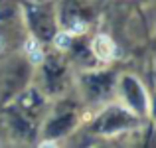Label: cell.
I'll return each mask as SVG.
<instances>
[{"label": "cell", "instance_id": "1", "mask_svg": "<svg viewBox=\"0 0 156 148\" xmlns=\"http://www.w3.org/2000/svg\"><path fill=\"white\" fill-rule=\"evenodd\" d=\"M91 49H93V53H95L97 59L111 61V59H113V55H115V42L109 38V36L99 34V36H95V40H93Z\"/></svg>", "mask_w": 156, "mask_h": 148}, {"label": "cell", "instance_id": "2", "mask_svg": "<svg viewBox=\"0 0 156 148\" xmlns=\"http://www.w3.org/2000/svg\"><path fill=\"white\" fill-rule=\"evenodd\" d=\"M53 46H55L57 49H67L69 46H71V34H69V32H59V34H55Z\"/></svg>", "mask_w": 156, "mask_h": 148}, {"label": "cell", "instance_id": "3", "mask_svg": "<svg viewBox=\"0 0 156 148\" xmlns=\"http://www.w3.org/2000/svg\"><path fill=\"white\" fill-rule=\"evenodd\" d=\"M28 55H30V61L34 65H40L42 63V59H44V51L40 48H36V49H32V51H28Z\"/></svg>", "mask_w": 156, "mask_h": 148}, {"label": "cell", "instance_id": "4", "mask_svg": "<svg viewBox=\"0 0 156 148\" xmlns=\"http://www.w3.org/2000/svg\"><path fill=\"white\" fill-rule=\"evenodd\" d=\"M87 32V24L81 22V20H77V22L71 24V30H69V34H85Z\"/></svg>", "mask_w": 156, "mask_h": 148}, {"label": "cell", "instance_id": "5", "mask_svg": "<svg viewBox=\"0 0 156 148\" xmlns=\"http://www.w3.org/2000/svg\"><path fill=\"white\" fill-rule=\"evenodd\" d=\"M36 48H40L38 40H36L34 36H30V38L26 40V46H24V49H26V53H28V51H32V49H36Z\"/></svg>", "mask_w": 156, "mask_h": 148}, {"label": "cell", "instance_id": "6", "mask_svg": "<svg viewBox=\"0 0 156 148\" xmlns=\"http://www.w3.org/2000/svg\"><path fill=\"white\" fill-rule=\"evenodd\" d=\"M40 146H42V148H46V146L50 148V146H57V144H55V142H51V140H46V142H40Z\"/></svg>", "mask_w": 156, "mask_h": 148}]
</instances>
